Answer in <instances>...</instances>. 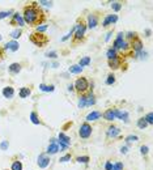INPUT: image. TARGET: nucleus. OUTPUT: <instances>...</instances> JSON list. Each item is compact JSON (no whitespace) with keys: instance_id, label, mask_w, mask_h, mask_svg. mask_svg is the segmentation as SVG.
Listing matches in <instances>:
<instances>
[{"instance_id":"obj_1","label":"nucleus","mask_w":153,"mask_h":170,"mask_svg":"<svg viewBox=\"0 0 153 170\" xmlns=\"http://www.w3.org/2000/svg\"><path fill=\"white\" fill-rule=\"evenodd\" d=\"M22 18L29 26L37 27L46 21V13L37 2H31L22 8Z\"/></svg>"},{"instance_id":"obj_2","label":"nucleus","mask_w":153,"mask_h":170,"mask_svg":"<svg viewBox=\"0 0 153 170\" xmlns=\"http://www.w3.org/2000/svg\"><path fill=\"white\" fill-rule=\"evenodd\" d=\"M86 22L84 18H77V22L75 25V33L72 37V45H77L85 41V31H86Z\"/></svg>"},{"instance_id":"obj_3","label":"nucleus","mask_w":153,"mask_h":170,"mask_svg":"<svg viewBox=\"0 0 153 170\" xmlns=\"http://www.w3.org/2000/svg\"><path fill=\"white\" fill-rule=\"evenodd\" d=\"M73 89L77 93V96H82V94L93 92V84L90 85V82L86 77H78L73 84Z\"/></svg>"},{"instance_id":"obj_4","label":"nucleus","mask_w":153,"mask_h":170,"mask_svg":"<svg viewBox=\"0 0 153 170\" xmlns=\"http://www.w3.org/2000/svg\"><path fill=\"white\" fill-rule=\"evenodd\" d=\"M29 39H30V42L37 47H45L49 45V42H50V38L47 37L45 33H37V31L31 33L29 35Z\"/></svg>"},{"instance_id":"obj_5","label":"nucleus","mask_w":153,"mask_h":170,"mask_svg":"<svg viewBox=\"0 0 153 170\" xmlns=\"http://www.w3.org/2000/svg\"><path fill=\"white\" fill-rule=\"evenodd\" d=\"M107 64L109 67L111 68L113 71H115V69H126V67H127V63H126V59L124 58H122L120 55H118L116 58H114V59H110V60H107Z\"/></svg>"},{"instance_id":"obj_6","label":"nucleus","mask_w":153,"mask_h":170,"mask_svg":"<svg viewBox=\"0 0 153 170\" xmlns=\"http://www.w3.org/2000/svg\"><path fill=\"white\" fill-rule=\"evenodd\" d=\"M120 135V128L118 127L116 124H109L107 126V130H106V139L109 140H114V139H118Z\"/></svg>"},{"instance_id":"obj_7","label":"nucleus","mask_w":153,"mask_h":170,"mask_svg":"<svg viewBox=\"0 0 153 170\" xmlns=\"http://www.w3.org/2000/svg\"><path fill=\"white\" fill-rule=\"evenodd\" d=\"M92 132H93V128L88 122L81 123L80 130H78V136H80L81 139H89V137L92 136Z\"/></svg>"},{"instance_id":"obj_8","label":"nucleus","mask_w":153,"mask_h":170,"mask_svg":"<svg viewBox=\"0 0 153 170\" xmlns=\"http://www.w3.org/2000/svg\"><path fill=\"white\" fill-rule=\"evenodd\" d=\"M129 46H131V50L133 53V58H135V55H137L140 53V51H143V41H141V38L137 35L132 39V41H129Z\"/></svg>"},{"instance_id":"obj_9","label":"nucleus","mask_w":153,"mask_h":170,"mask_svg":"<svg viewBox=\"0 0 153 170\" xmlns=\"http://www.w3.org/2000/svg\"><path fill=\"white\" fill-rule=\"evenodd\" d=\"M9 25H13V26H18L21 29L22 26H25V21L22 18V14H20L18 12L12 14V18L9 20Z\"/></svg>"},{"instance_id":"obj_10","label":"nucleus","mask_w":153,"mask_h":170,"mask_svg":"<svg viewBox=\"0 0 153 170\" xmlns=\"http://www.w3.org/2000/svg\"><path fill=\"white\" fill-rule=\"evenodd\" d=\"M37 165L39 166V169H46L50 165V156L46 155V153H41V155L38 156Z\"/></svg>"},{"instance_id":"obj_11","label":"nucleus","mask_w":153,"mask_h":170,"mask_svg":"<svg viewBox=\"0 0 153 170\" xmlns=\"http://www.w3.org/2000/svg\"><path fill=\"white\" fill-rule=\"evenodd\" d=\"M98 22H100L98 14L97 13H90L88 16V21H86V27H88V29H94V27H97Z\"/></svg>"},{"instance_id":"obj_12","label":"nucleus","mask_w":153,"mask_h":170,"mask_svg":"<svg viewBox=\"0 0 153 170\" xmlns=\"http://www.w3.org/2000/svg\"><path fill=\"white\" fill-rule=\"evenodd\" d=\"M102 117H104V119L107 120V122H114L116 119V118H115V107L106 109L105 111L102 113Z\"/></svg>"},{"instance_id":"obj_13","label":"nucleus","mask_w":153,"mask_h":170,"mask_svg":"<svg viewBox=\"0 0 153 170\" xmlns=\"http://www.w3.org/2000/svg\"><path fill=\"white\" fill-rule=\"evenodd\" d=\"M118 21V16L116 14H107L105 17V20L102 21V26L104 27H107V26H110V25H114Z\"/></svg>"},{"instance_id":"obj_14","label":"nucleus","mask_w":153,"mask_h":170,"mask_svg":"<svg viewBox=\"0 0 153 170\" xmlns=\"http://www.w3.org/2000/svg\"><path fill=\"white\" fill-rule=\"evenodd\" d=\"M18 49H20V45H18L17 41H9L8 43H5V46H4V50L5 51L9 50V51H13V53L17 51Z\"/></svg>"},{"instance_id":"obj_15","label":"nucleus","mask_w":153,"mask_h":170,"mask_svg":"<svg viewBox=\"0 0 153 170\" xmlns=\"http://www.w3.org/2000/svg\"><path fill=\"white\" fill-rule=\"evenodd\" d=\"M102 117V113L101 111H92V113H89L88 115H86V122H94V120H97V119H100V118Z\"/></svg>"},{"instance_id":"obj_16","label":"nucleus","mask_w":153,"mask_h":170,"mask_svg":"<svg viewBox=\"0 0 153 170\" xmlns=\"http://www.w3.org/2000/svg\"><path fill=\"white\" fill-rule=\"evenodd\" d=\"M21 68H22V66L20 64V63H12V64L8 67V69H9V72L11 73H13V75H17L21 72Z\"/></svg>"},{"instance_id":"obj_17","label":"nucleus","mask_w":153,"mask_h":170,"mask_svg":"<svg viewBox=\"0 0 153 170\" xmlns=\"http://www.w3.org/2000/svg\"><path fill=\"white\" fill-rule=\"evenodd\" d=\"M3 96L4 98H13L14 96V89L12 88V86H5V88H3Z\"/></svg>"},{"instance_id":"obj_18","label":"nucleus","mask_w":153,"mask_h":170,"mask_svg":"<svg viewBox=\"0 0 153 170\" xmlns=\"http://www.w3.org/2000/svg\"><path fill=\"white\" fill-rule=\"evenodd\" d=\"M115 118L122 119L124 122H128V113L127 111H122V110H119V109H115Z\"/></svg>"},{"instance_id":"obj_19","label":"nucleus","mask_w":153,"mask_h":170,"mask_svg":"<svg viewBox=\"0 0 153 170\" xmlns=\"http://www.w3.org/2000/svg\"><path fill=\"white\" fill-rule=\"evenodd\" d=\"M85 101H86V106H93L96 104V97H94L93 92H89L85 94Z\"/></svg>"},{"instance_id":"obj_20","label":"nucleus","mask_w":153,"mask_h":170,"mask_svg":"<svg viewBox=\"0 0 153 170\" xmlns=\"http://www.w3.org/2000/svg\"><path fill=\"white\" fill-rule=\"evenodd\" d=\"M58 139H59V141H60V143H63V144H65V145H71V139L68 136L65 135L64 132H59V135H58Z\"/></svg>"},{"instance_id":"obj_21","label":"nucleus","mask_w":153,"mask_h":170,"mask_svg":"<svg viewBox=\"0 0 153 170\" xmlns=\"http://www.w3.org/2000/svg\"><path fill=\"white\" fill-rule=\"evenodd\" d=\"M59 152V147H58V144L55 143V144H50L49 147H47L46 149V155H55V153H58Z\"/></svg>"},{"instance_id":"obj_22","label":"nucleus","mask_w":153,"mask_h":170,"mask_svg":"<svg viewBox=\"0 0 153 170\" xmlns=\"http://www.w3.org/2000/svg\"><path fill=\"white\" fill-rule=\"evenodd\" d=\"M30 94H31V90H30V88H27V86H24L18 92V96L21 98H26V97H29Z\"/></svg>"},{"instance_id":"obj_23","label":"nucleus","mask_w":153,"mask_h":170,"mask_svg":"<svg viewBox=\"0 0 153 170\" xmlns=\"http://www.w3.org/2000/svg\"><path fill=\"white\" fill-rule=\"evenodd\" d=\"M82 69L84 68H81L78 64H73V66H71L68 71H69V73H73V75H78V73H81L82 72Z\"/></svg>"},{"instance_id":"obj_24","label":"nucleus","mask_w":153,"mask_h":170,"mask_svg":"<svg viewBox=\"0 0 153 170\" xmlns=\"http://www.w3.org/2000/svg\"><path fill=\"white\" fill-rule=\"evenodd\" d=\"M118 54L115 50L113 49V47H110V49H107V51H106V56H107V60H110V59H114V58H116L118 56Z\"/></svg>"},{"instance_id":"obj_25","label":"nucleus","mask_w":153,"mask_h":170,"mask_svg":"<svg viewBox=\"0 0 153 170\" xmlns=\"http://www.w3.org/2000/svg\"><path fill=\"white\" fill-rule=\"evenodd\" d=\"M39 89L42 90V92H46V93H51L55 90V86L54 85H46V84H41L39 85Z\"/></svg>"},{"instance_id":"obj_26","label":"nucleus","mask_w":153,"mask_h":170,"mask_svg":"<svg viewBox=\"0 0 153 170\" xmlns=\"http://www.w3.org/2000/svg\"><path fill=\"white\" fill-rule=\"evenodd\" d=\"M90 58L89 56H84V58H81L80 59V62H78V66L81 67V68H84V67H86V66H89L90 64Z\"/></svg>"},{"instance_id":"obj_27","label":"nucleus","mask_w":153,"mask_h":170,"mask_svg":"<svg viewBox=\"0 0 153 170\" xmlns=\"http://www.w3.org/2000/svg\"><path fill=\"white\" fill-rule=\"evenodd\" d=\"M30 120H31V123H33V124H39V123H41L38 114L35 113V111H31L30 113Z\"/></svg>"},{"instance_id":"obj_28","label":"nucleus","mask_w":153,"mask_h":170,"mask_svg":"<svg viewBox=\"0 0 153 170\" xmlns=\"http://www.w3.org/2000/svg\"><path fill=\"white\" fill-rule=\"evenodd\" d=\"M21 34H22V29H20V27H17V29H14V30L11 33V37L13 38V41H16L17 38L21 37Z\"/></svg>"},{"instance_id":"obj_29","label":"nucleus","mask_w":153,"mask_h":170,"mask_svg":"<svg viewBox=\"0 0 153 170\" xmlns=\"http://www.w3.org/2000/svg\"><path fill=\"white\" fill-rule=\"evenodd\" d=\"M76 161L78 164H88L90 161V157L89 156H78V157H76Z\"/></svg>"},{"instance_id":"obj_30","label":"nucleus","mask_w":153,"mask_h":170,"mask_svg":"<svg viewBox=\"0 0 153 170\" xmlns=\"http://www.w3.org/2000/svg\"><path fill=\"white\" fill-rule=\"evenodd\" d=\"M11 170H22V162L21 161H13L12 162V166H11Z\"/></svg>"},{"instance_id":"obj_31","label":"nucleus","mask_w":153,"mask_h":170,"mask_svg":"<svg viewBox=\"0 0 153 170\" xmlns=\"http://www.w3.org/2000/svg\"><path fill=\"white\" fill-rule=\"evenodd\" d=\"M136 124H137V127H139L140 130H145V127L148 126V123H147V122H145V119H144V117H143V118H139Z\"/></svg>"},{"instance_id":"obj_32","label":"nucleus","mask_w":153,"mask_h":170,"mask_svg":"<svg viewBox=\"0 0 153 170\" xmlns=\"http://www.w3.org/2000/svg\"><path fill=\"white\" fill-rule=\"evenodd\" d=\"M78 107L80 109H84L86 107V101H85V94H82V96H78Z\"/></svg>"},{"instance_id":"obj_33","label":"nucleus","mask_w":153,"mask_h":170,"mask_svg":"<svg viewBox=\"0 0 153 170\" xmlns=\"http://www.w3.org/2000/svg\"><path fill=\"white\" fill-rule=\"evenodd\" d=\"M106 84H107V85L115 84V75H114L113 72L107 75V79H106Z\"/></svg>"},{"instance_id":"obj_34","label":"nucleus","mask_w":153,"mask_h":170,"mask_svg":"<svg viewBox=\"0 0 153 170\" xmlns=\"http://www.w3.org/2000/svg\"><path fill=\"white\" fill-rule=\"evenodd\" d=\"M111 9L114 12H119L122 9V3L120 2H113L111 3Z\"/></svg>"},{"instance_id":"obj_35","label":"nucleus","mask_w":153,"mask_h":170,"mask_svg":"<svg viewBox=\"0 0 153 170\" xmlns=\"http://www.w3.org/2000/svg\"><path fill=\"white\" fill-rule=\"evenodd\" d=\"M137 140H139V137L136 135H128V136H126V139H124L126 143H133V141H137Z\"/></svg>"},{"instance_id":"obj_36","label":"nucleus","mask_w":153,"mask_h":170,"mask_svg":"<svg viewBox=\"0 0 153 170\" xmlns=\"http://www.w3.org/2000/svg\"><path fill=\"white\" fill-rule=\"evenodd\" d=\"M123 169H124V165H123V162H120V161L113 164V170H123Z\"/></svg>"},{"instance_id":"obj_37","label":"nucleus","mask_w":153,"mask_h":170,"mask_svg":"<svg viewBox=\"0 0 153 170\" xmlns=\"http://www.w3.org/2000/svg\"><path fill=\"white\" fill-rule=\"evenodd\" d=\"M144 119H145V122H147L148 124L152 126V124H153V114H152V113H148L147 115L144 117Z\"/></svg>"},{"instance_id":"obj_38","label":"nucleus","mask_w":153,"mask_h":170,"mask_svg":"<svg viewBox=\"0 0 153 170\" xmlns=\"http://www.w3.org/2000/svg\"><path fill=\"white\" fill-rule=\"evenodd\" d=\"M46 30H47V25H46V24H42V25H39V26L35 27V31H37V33H45Z\"/></svg>"},{"instance_id":"obj_39","label":"nucleus","mask_w":153,"mask_h":170,"mask_svg":"<svg viewBox=\"0 0 153 170\" xmlns=\"http://www.w3.org/2000/svg\"><path fill=\"white\" fill-rule=\"evenodd\" d=\"M71 159H72V155L71 153H67V155H64L63 157H60V162H68V161H71Z\"/></svg>"},{"instance_id":"obj_40","label":"nucleus","mask_w":153,"mask_h":170,"mask_svg":"<svg viewBox=\"0 0 153 170\" xmlns=\"http://www.w3.org/2000/svg\"><path fill=\"white\" fill-rule=\"evenodd\" d=\"M140 152H141V155H143V156H145V155H148L149 148L147 147V145H141V147H140Z\"/></svg>"},{"instance_id":"obj_41","label":"nucleus","mask_w":153,"mask_h":170,"mask_svg":"<svg viewBox=\"0 0 153 170\" xmlns=\"http://www.w3.org/2000/svg\"><path fill=\"white\" fill-rule=\"evenodd\" d=\"M11 13L12 12L11 11H3V12H0V20H3V18H5V17H8V16H11Z\"/></svg>"},{"instance_id":"obj_42","label":"nucleus","mask_w":153,"mask_h":170,"mask_svg":"<svg viewBox=\"0 0 153 170\" xmlns=\"http://www.w3.org/2000/svg\"><path fill=\"white\" fill-rule=\"evenodd\" d=\"M8 147H9V143H8L7 140H4L2 144H0V148H2V151H7Z\"/></svg>"},{"instance_id":"obj_43","label":"nucleus","mask_w":153,"mask_h":170,"mask_svg":"<svg viewBox=\"0 0 153 170\" xmlns=\"http://www.w3.org/2000/svg\"><path fill=\"white\" fill-rule=\"evenodd\" d=\"M46 56L47 58H51V59H55L58 56V54L55 53V51H49V53H46Z\"/></svg>"},{"instance_id":"obj_44","label":"nucleus","mask_w":153,"mask_h":170,"mask_svg":"<svg viewBox=\"0 0 153 170\" xmlns=\"http://www.w3.org/2000/svg\"><path fill=\"white\" fill-rule=\"evenodd\" d=\"M5 54H7V51L4 50V47H2V46H0V62H2L3 59L5 58Z\"/></svg>"},{"instance_id":"obj_45","label":"nucleus","mask_w":153,"mask_h":170,"mask_svg":"<svg viewBox=\"0 0 153 170\" xmlns=\"http://www.w3.org/2000/svg\"><path fill=\"white\" fill-rule=\"evenodd\" d=\"M39 5H41V4H42V5H46V7H51V5H53V2H46V0H39Z\"/></svg>"},{"instance_id":"obj_46","label":"nucleus","mask_w":153,"mask_h":170,"mask_svg":"<svg viewBox=\"0 0 153 170\" xmlns=\"http://www.w3.org/2000/svg\"><path fill=\"white\" fill-rule=\"evenodd\" d=\"M105 170H113V164H111V161H106V164H105Z\"/></svg>"},{"instance_id":"obj_47","label":"nucleus","mask_w":153,"mask_h":170,"mask_svg":"<svg viewBox=\"0 0 153 170\" xmlns=\"http://www.w3.org/2000/svg\"><path fill=\"white\" fill-rule=\"evenodd\" d=\"M56 144H58V147H59V148H60V149H62V151H65V149H67V148H68V145H65V144H63V143H60V141H59V140H58V143H56Z\"/></svg>"},{"instance_id":"obj_48","label":"nucleus","mask_w":153,"mask_h":170,"mask_svg":"<svg viewBox=\"0 0 153 170\" xmlns=\"http://www.w3.org/2000/svg\"><path fill=\"white\" fill-rule=\"evenodd\" d=\"M120 152L123 153V155H126V153L128 152V148H127V147H122V148H120Z\"/></svg>"},{"instance_id":"obj_49","label":"nucleus","mask_w":153,"mask_h":170,"mask_svg":"<svg viewBox=\"0 0 153 170\" xmlns=\"http://www.w3.org/2000/svg\"><path fill=\"white\" fill-rule=\"evenodd\" d=\"M68 90H69V92H75V89H73V84L68 85Z\"/></svg>"},{"instance_id":"obj_50","label":"nucleus","mask_w":153,"mask_h":170,"mask_svg":"<svg viewBox=\"0 0 153 170\" xmlns=\"http://www.w3.org/2000/svg\"><path fill=\"white\" fill-rule=\"evenodd\" d=\"M145 33H147V37H151V29H147Z\"/></svg>"},{"instance_id":"obj_51","label":"nucleus","mask_w":153,"mask_h":170,"mask_svg":"<svg viewBox=\"0 0 153 170\" xmlns=\"http://www.w3.org/2000/svg\"><path fill=\"white\" fill-rule=\"evenodd\" d=\"M113 34V31H109V33H107V37H106V41H109V39H110V35H111Z\"/></svg>"},{"instance_id":"obj_52","label":"nucleus","mask_w":153,"mask_h":170,"mask_svg":"<svg viewBox=\"0 0 153 170\" xmlns=\"http://www.w3.org/2000/svg\"><path fill=\"white\" fill-rule=\"evenodd\" d=\"M2 39H3V35H0V41H2Z\"/></svg>"},{"instance_id":"obj_53","label":"nucleus","mask_w":153,"mask_h":170,"mask_svg":"<svg viewBox=\"0 0 153 170\" xmlns=\"http://www.w3.org/2000/svg\"><path fill=\"white\" fill-rule=\"evenodd\" d=\"M4 170H7V169H4Z\"/></svg>"}]
</instances>
